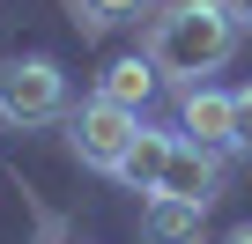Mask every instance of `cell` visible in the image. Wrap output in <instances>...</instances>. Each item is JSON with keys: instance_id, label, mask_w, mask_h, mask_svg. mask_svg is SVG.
<instances>
[{"instance_id": "obj_7", "label": "cell", "mask_w": 252, "mask_h": 244, "mask_svg": "<svg viewBox=\"0 0 252 244\" xmlns=\"http://www.w3.org/2000/svg\"><path fill=\"white\" fill-rule=\"evenodd\" d=\"M200 222H208V207L171 200V192H156V200L141 207V237H149V244H200Z\"/></svg>"}, {"instance_id": "obj_11", "label": "cell", "mask_w": 252, "mask_h": 244, "mask_svg": "<svg viewBox=\"0 0 252 244\" xmlns=\"http://www.w3.org/2000/svg\"><path fill=\"white\" fill-rule=\"evenodd\" d=\"M222 8H230V23H237V30H252V0H222Z\"/></svg>"}, {"instance_id": "obj_8", "label": "cell", "mask_w": 252, "mask_h": 244, "mask_svg": "<svg viewBox=\"0 0 252 244\" xmlns=\"http://www.w3.org/2000/svg\"><path fill=\"white\" fill-rule=\"evenodd\" d=\"M156 81H163V74L149 67V52H134V59H119V67L104 74V89H96V96H104V104H119V111H141V104L156 96Z\"/></svg>"}, {"instance_id": "obj_3", "label": "cell", "mask_w": 252, "mask_h": 244, "mask_svg": "<svg viewBox=\"0 0 252 244\" xmlns=\"http://www.w3.org/2000/svg\"><path fill=\"white\" fill-rule=\"evenodd\" d=\"M67 148H74V163H89V170H111L119 178V163H126V148H134V134H141V111H119V104H104V96H89L74 118H67Z\"/></svg>"}, {"instance_id": "obj_9", "label": "cell", "mask_w": 252, "mask_h": 244, "mask_svg": "<svg viewBox=\"0 0 252 244\" xmlns=\"http://www.w3.org/2000/svg\"><path fill=\"white\" fill-rule=\"evenodd\" d=\"M230 118H237V148H252V89L230 96Z\"/></svg>"}, {"instance_id": "obj_1", "label": "cell", "mask_w": 252, "mask_h": 244, "mask_svg": "<svg viewBox=\"0 0 252 244\" xmlns=\"http://www.w3.org/2000/svg\"><path fill=\"white\" fill-rule=\"evenodd\" d=\"M149 67L200 89V74H215L230 52H237V23L222 0H156L149 8V37H141Z\"/></svg>"}, {"instance_id": "obj_10", "label": "cell", "mask_w": 252, "mask_h": 244, "mask_svg": "<svg viewBox=\"0 0 252 244\" xmlns=\"http://www.w3.org/2000/svg\"><path fill=\"white\" fill-rule=\"evenodd\" d=\"M119 15H141V0H89V23H119Z\"/></svg>"}, {"instance_id": "obj_4", "label": "cell", "mask_w": 252, "mask_h": 244, "mask_svg": "<svg viewBox=\"0 0 252 244\" xmlns=\"http://www.w3.org/2000/svg\"><path fill=\"white\" fill-rule=\"evenodd\" d=\"M215 185H222V156L178 134V141H171V163H163V192H171V200L208 207V200H215Z\"/></svg>"}, {"instance_id": "obj_5", "label": "cell", "mask_w": 252, "mask_h": 244, "mask_svg": "<svg viewBox=\"0 0 252 244\" xmlns=\"http://www.w3.org/2000/svg\"><path fill=\"white\" fill-rule=\"evenodd\" d=\"M178 134L200 141V148H215V156H230V148H237L230 96H222V89H186V96H178Z\"/></svg>"}, {"instance_id": "obj_2", "label": "cell", "mask_w": 252, "mask_h": 244, "mask_svg": "<svg viewBox=\"0 0 252 244\" xmlns=\"http://www.w3.org/2000/svg\"><path fill=\"white\" fill-rule=\"evenodd\" d=\"M67 111V74L52 59H8L0 67V118L8 126H52Z\"/></svg>"}, {"instance_id": "obj_6", "label": "cell", "mask_w": 252, "mask_h": 244, "mask_svg": "<svg viewBox=\"0 0 252 244\" xmlns=\"http://www.w3.org/2000/svg\"><path fill=\"white\" fill-rule=\"evenodd\" d=\"M171 141H178V134H163V126H141V134H134V148H126V163H119V185H126V192H149V200H156V192H163V163H171Z\"/></svg>"}, {"instance_id": "obj_12", "label": "cell", "mask_w": 252, "mask_h": 244, "mask_svg": "<svg viewBox=\"0 0 252 244\" xmlns=\"http://www.w3.org/2000/svg\"><path fill=\"white\" fill-rule=\"evenodd\" d=\"M222 244H252V222H237V229H230V237H222Z\"/></svg>"}]
</instances>
